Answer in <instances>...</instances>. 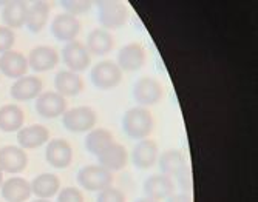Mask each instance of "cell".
<instances>
[{
    "mask_svg": "<svg viewBox=\"0 0 258 202\" xmlns=\"http://www.w3.org/2000/svg\"><path fill=\"white\" fill-rule=\"evenodd\" d=\"M167 202H192V197L185 193H179V194H172L170 197H167Z\"/></svg>",
    "mask_w": 258,
    "mask_h": 202,
    "instance_id": "33",
    "label": "cell"
},
{
    "mask_svg": "<svg viewBox=\"0 0 258 202\" xmlns=\"http://www.w3.org/2000/svg\"><path fill=\"white\" fill-rule=\"evenodd\" d=\"M31 193L39 199H51L60 190V179L54 173H42L33 179Z\"/></svg>",
    "mask_w": 258,
    "mask_h": 202,
    "instance_id": "25",
    "label": "cell"
},
{
    "mask_svg": "<svg viewBox=\"0 0 258 202\" xmlns=\"http://www.w3.org/2000/svg\"><path fill=\"white\" fill-rule=\"evenodd\" d=\"M99 165L104 167L108 171H119L124 170L128 164V151L122 144L113 142L108 145L99 156H98Z\"/></svg>",
    "mask_w": 258,
    "mask_h": 202,
    "instance_id": "20",
    "label": "cell"
},
{
    "mask_svg": "<svg viewBox=\"0 0 258 202\" xmlns=\"http://www.w3.org/2000/svg\"><path fill=\"white\" fill-rule=\"evenodd\" d=\"M159 158V148L153 139L138 141L132 151V164L138 170H149L156 165Z\"/></svg>",
    "mask_w": 258,
    "mask_h": 202,
    "instance_id": "15",
    "label": "cell"
},
{
    "mask_svg": "<svg viewBox=\"0 0 258 202\" xmlns=\"http://www.w3.org/2000/svg\"><path fill=\"white\" fill-rule=\"evenodd\" d=\"M28 66L33 71L37 73H45V71H51L54 70L60 57L57 50H54L53 47H48V45H39V47H34L28 57Z\"/></svg>",
    "mask_w": 258,
    "mask_h": 202,
    "instance_id": "11",
    "label": "cell"
},
{
    "mask_svg": "<svg viewBox=\"0 0 258 202\" xmlns=\"http://www.w3.org/2000/svg\"><path fill=\"white\" fill-rule=\"evenodd\" d=\"M48 141H50V130L40 124L22 127L17 131V142H19V147L23 150L39 148Z\"/></svg>",
    "mask_w": 258,
    "mask_h": 202,
    "instance_id": "18",
    "label": "cell"
},
{
    "mask_svg": "<svg viewBox=\"0 0 258 202\" xmlns=\"http://www.w3.org/2000/svg\"><path fill=\"white\" fill-rule=\"evenodd\" d=\"M25 124V113L16 104H7L0 107V131L17 133Z\"/></svg>",
    "mask_w": 258,
    "mask_h": 202,
    "instance_id": "26",
    "label": "cell"
},
{
    "mask_svg": "<svg viewBox=\"0 0 258 202\" xmlns=\"http://www.w3.org/2000/svg\"><path fill=\"white\" fill-rule=\"evenodd\" d=\"M57 202H85L84 194L76 187H65L57 193Z\"/></svg>",
    "mask_w": 258,
    "mask_h": 202,
    "instance_id": "32",
    "label": "cell"
},
{
    "mask_svg": "<svg viewBox=\"0 0 258 202\" xmlns=\"http://www.w3.org/2000/svg\"><path fill=\"white\" fill-rule=\"evenodd\" d=\"M143 191L146 197H150L153 200H164L170 197L175 193V182L173 179L166 174H153L147 177L143 185Z\"/></svg>",
    "mask_w": 258,
    "mask_h": 202,
    "instance_id": "17",
    "label": "cell"
},
{
    "mask_svg": "<svg viewBox=\"0 0 258 202\" xmlns=\"http://www.w3.org/2000/svg\"><path fill=\"white\" fill-rule=\"evenodd\" d=\"M43 93V82L37 76H23L11 85V96L17 102L37 99Z\"/></svg>",
    "mask_w": 258,
    "mask_h": 202,
    "instance_id": "16",
    "label": "cell"
},
{
    "mask_svg": "<svg viewBox=\"0 0 258 202\" xmlns=\"http://www.w3.org/2000/svg\"><path fill=\"white\" fill-rule=\"evenodd\" d=\"M90 80L98 89H111L122 82V71L113 60H101L90 71Z\"/></svg>",
    "mask_w": 258,
    "mask_h": 202,
    "instance_id": "5",
    "label": "cell"
},
{
    "mask_svg": "<svg viewBox=\"0 0 258 202\" xmlns=\"http://www.w3.org/2000/svg\"><path fill=\"white\" fill-rule=\"evenodd\" d=\"M36 111L43 119H56L67 111V99L56 91H43L36 99Z\"/></svg>",
    "mask_w": 258,
    "mask_h": 202,
    "instance_id": "13",
    "label": "cell"
},
{
    "mask_svg": "<svg viewBox=\"0 0 258 202\" xmlns=\"http://www.w3.org/2000/svg\"><path fill=\"white\" fill-rule=\"evenodd\" d=\"M98 122L96 111L88 105L75 107L67 110L62 116L63 127L72 133H88Z\"/></svg>",
    "mask_w": 258,
    "mask_h": 202,
    "instance_id": "4",
    "label": "cell"
},
{
    "mask_svg": "<svg viewBox=\"0 0 258 202\" xmlns=\"http://www.w3.org/2000/svg\"><path fill=\"white\" fill-rule=\"evenodd\" d=\"M54 88L56 93L67 97H75L79 96L84 89V80L79 74L68 71V70H62L56 74L54 77Z\"/></svg>",
    "mask_w": 258,
    "mask_h": 202,
    "instance_id": "22",
    "label": "cell"
},
{
    "mask_svg": "<svg viewBox=\"0 0 258 202\" xmlns=\"http://www.w3.org/2000/svg\"><path fill=\"white\" fill-rule=\"evenodd\" d=\"M45 159L53 168L63 170L73 162V148L65 139H51L45 147Z\"/></svg>",
    "mask_w": 258,
    "mask_h": 202,
    "instance_id": "10",
    "label": "cell"
},
{
    "mask_svg": "<svg viewBox=\"0 0 258 202\" xmlns=\"http://www.w3.org/2000/svg\"><path fill=\"white\" fill-rule=\"evenodd\" d=\"M81 28H82L81 20L67 13L57 14L51 22V33L54 39H57L59 42H65V43L76 40V37L81 33Z\"/></svg>",
    "mask_w": 258,
    "mask_h": 202,
    "instance_id": "12",
    "label": "cell"
},
{
    "mask_svg": "<svg viewBox=\"0 0 258 202\" xmlns=\"http://www.w3.org/2000/svg\"><path fill=\"white\" fill-rule=\"evenodd\" d=\"M2 197L7 202H27L31 197V184L23 177H8L4 181L2 187Z\"/></svg>",
    "mask_w": 258,
    "mask_h": 202,
    "instance_id": "21",
    "label": "cell"
},
{
    "mask_svg": "<svg viewBox=\"0 0 258 202\" xmlns=\"http://www.w3.org/2000/svg\"><path fill=\"white\" fill-rule=\"evenodd\" d=\"M27 14H28V4H25V2L11 0V2L4 4L2 20H4L5 27L10 30H17L25 25Z\"/></svg>",
    "mask_w": 258,
    "mask_h": 202,
    "instance_id": "23",
    "label": "cell"
},
{
    "mask_svg": "<svg viewBox=\"0 0 258 202\" xmlns=\"http://www.w3.org/2000/svg\"><path fill=\"white\" fill-rule=\"evenodd\" d=\"M113 142H114V138L111 131L105 128H93L91 131H88L85 138V148L90 154L98 158V156Z\"/></svg>",
    "mask_w": 258,
    "mask_h": 202,
    "instance_id": "28",
    "label": "cell"
},
{
    "mask_svg": "<svg viewBox=\"0 0 258 202\" xmlns=\"http://www.w3.org/2000/svg\"><path fill=\"white\" fill-rule=\"evenodd\" d=\"M60 5L67 14L78 17L79 14H84L90 10L91 2H88V0H62Z\"/></svg>",
    "mask_w": 258,
    "mask_h": 202,
    "instance_id": "29",
    "label": "cell"
},
{
    "mask_svg": "<svg viewBox=\"0 0 258 202\" xmlns=\"http://www.w3.org/2000/svg\"><path fill=\"white\" fill-rule=\"evenodd\" d=\"M153 116L146 107H132L125 111L122 118V128L130 139L143 141L147 139L153 131Z\"/></svg>",
    "mask_w": 258,
    "mask_h": 202,
    "instance_id": "1",
    "label": "cell"
},
{
    "mask_svg": "<svg viewBox=\"0 0 258 202\" xmlns=\"http://www.w3.org/2000/svg\"><path fill=\"white\" fill-rule=\"evenodd\" d=\"M16 43V34L13 30L7 28L5 25H0V54H4L13 50Z\"/></svg>",
    "mask_w": 258,
    "mask_h": 202,
    "instance_id": "31",
    "label": "cell"
},
{
    "mask_svg": "<svg viewBox=\"0 0 258 202\" xmlns=\"http://www.w3.org/2000/svg\"><path fill=\"white\" fill-rule=\"evenodd\" d=\"M85 47L90 54L95 56H105L108 54L114 47V39L110 34V31L104 28H95L91 30L87 36Z\"/></svg>",
    "mask_w": 258,
    "mask_h": 202,
    "instance_id": "24",
    "label": "cell"
},
{
    "mask_svg": "<svg viewBox=\"0 0 258 202\" xmlns=\"http://www.w3.org/2000/svg\"><path fill=\"white\" fill-rule=\"evenodd\" d=\"M50 16V5L46 2H33L28 5V14H27V22L25 25L31 33H40L46 22H48Z\"/></svg>",
    "mask_w": 258,
    "mask_h": 202,
    "instance_id": "27",
    "label": "cell"
},
{
    "mask_svg": "<svg viewBox=\"0 0 258 202\" xmlns=\"http://www.w3.org/2000/svg\"><path fill=\"white\" fill-rule=\"evenodd\" d=\"M147 62V51L139 42H130L119 50L116 56V63L121 71L135 73L139 71Z\"/></svg>",
    "mask_w": 258,
    "mask_h": 202,
    "instance_id": "9",
    "label": "cell"
},
{
    "mask_svg": "<svg viewBox=\"0 0 258 202\" xmlns=\"http://www.w3.org/2000/svg\"><path fill=\"white\" fill-rule=\"evenodd\" d=\"M162 94H164L162 85L150 76L139 77L132 89V96L135 102L139 107H146V108L156 105L162 99Z\"/></svg>",
    "mask_w": 258,
    "mask_h": 202,
    "instance_id": "7",
    "label": "cell"
},
{
    "mask_svg": "<svg viewBox=\"0 0 258 202\" xmlns=\"http://www.w3.org/2000/svg\"><path fill=\"white\" fill-rule=\"evenodd\" d=\"M136 202H158V200H153V199H150V197H141V199H138Z\"/></svg>",
    "mask_w": 258,
    "mask_h": 202,
    "instance_id": "34",
    "label": "cell"
},
{
    "mask_svg": "<svg viewBox=\"0 0 258 202\" xmlns=\"http://www.w3.org/2000/svg\"><path fill=\"white\" fill-rule=\"evenodd\" d=\"M96 202H125V194L116 187H107L99 191Z\"/></svg>",
    "mask_w": 258,
    "mask_h": 202,
    "instance_id": "30",
    "label": "cell"
},
{
    "mask_svg": "<svg viewBox=\"0 0 258 202\" xmlns=\"http://www.w3.org/2000/svg\"><path fill=\"white\" fill-rule=\"evenodd\" d=\"M2 184H4V171L0 170V187H2Z\"/></svg>",
    "mask_w": 258,
    "mask_h": 202,
    "instance_id": "36",
    "label": "cell"
},
{
    "mask_svg": "<svg viewBox=\"0 0 258 202\" xmlns=\"http://www.w3.org/2000/svg\"><path fill=\"white\" fill-rule=\"evenodd\" d=\"M98 16L104 30H118L127 24L128 8L118 0H105L98 7Z\"/></svg>",
    "mask_w": 258,
    "mask_h": 202,
    "instance_id": "6",
    "label": "cell"
},
{
    "mask_svg": "<svg viewBox=\"0 0 258 202\" xmlns=\"http://www.w3.org/2000/svg\"><path fill=\"white\" fill-rule=\"evenodd\" d=\"M158 165L162 174H166L172 179L175 177L182 188L185 190L190 188V171L189 167H187V161L182 151L166 150L158 158Z\"/></svg>",
    "mask_w": 258,
    "mask_h": 202,
    "instance_id": "2",
    "label": "cell"
},
{
    "mask_svg": "<svg viewBox=\"0 0 258 202\" xmlns=\"http://www.w3.org/2000/svg\"><path fill=\"white\" fill-rule=\"evenodd\" d=\"M113 173L101 165L90 164L78 171L76 181L82 190L87 191H101L113 184Z\"/></svg>",
    "mask_w": 258,
    "mask_h": 202,
    "instance_id": "3",
    "label": "cell"
},
{
    "mask_svg": "<svg viewBox=\"0 0 258 202\" xmlns=\"http://www.w3.org/2000/svg\"><path fill=\"white\" fill-rule=\"evenodd\" d=\"M28 165V154L17 145H5L0 148V170L4 173L17 174Z\"/></svg>",
    "mask_w": 258,
    "mask_h": 202,
    "instance_id": "14",
    "label": "cell"
},
{
    "mask_svg": "<svg viewBox=\"0 0 258 202\" xmlns=\"http://www.w3.org/2000/svg\"><path fill=\"white\" fill-rule=\"evenodd\" d=\"M62 60L68 71H73L76 74L87 71L88 66H91V54L88 53L85 45L79 40L65 43L62 50Z\"/></svg>",
    "mask_w": 258,
    "mask_h": 202,
    "instance_id": "8",
    "label": "cell"
},
{
    "mask_svg": "<svg viewBox=\"0 0 258 202\" xmlns=\"http://www.w3.org/2000/svg\"><path fill=\"white\" fill-rule=\"evenodd\" d=\"M30 70L28 60L19 51L10 50L4 54H0V73L5 74L10 79H20L27 76Z\"/></svg>",
    "mask_w": 258,
    "mask_h": 202,
    "instance_id": "19",
    "label": "cell"
},
{
    "mask_svg": "<svg viewBox=\"0 0 258 202\" xmlns=\"http://www.w3.org/2000/svg\"><path fill=\"white\" fill-rule=\"evenodd\" d=\"M31 202H51V200H50V199H39V197H37V199H34V200H31Z\"/></svg>",
    "mask_w": 258,
    "mask_h": 202,
    "instance_id": "35",
    "label": "cell"
}]
</instances>
